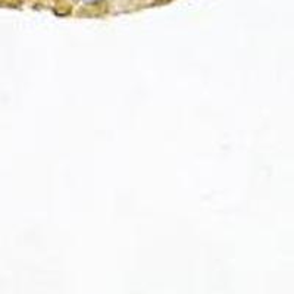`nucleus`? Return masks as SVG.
Returning a JSON list of instances; mask_svg holds the SVG:
<instances>
[{"label":"nucleus","instance_id":"f257e3e1","mask_svg":"<svg viewBox=\"0 0 294 294\" xmlns=\"http://www.w3.org/2000/svg\"><path fill=\"white\" fill-rule=\"evenodd\" d=\"M84 3H87V5H93V3H97V2H100V0H82Z\"/></svg>","mask_w":294,"mask_h":294}]
</instances>
